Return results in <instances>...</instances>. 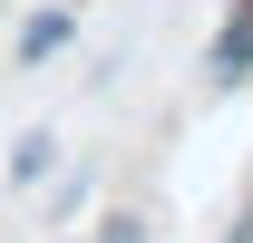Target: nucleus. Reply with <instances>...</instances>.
Segmentation results:
<instances>
[{"label":"nucleus","mask_w":253,"mask_h":243,"mask_svg":"<svg viewBox=\"0 0 253 243\" xmlns=\"http://www.w3.org/2000/svg\"><path fill=\"white\" fill-rule=\"evenodd\" d=\"M68 39H78V20H68V10H30V20H20V39H10V49H20V68H39V59H59Z\"/></svg>","instance_id":"f03ea898"},{"label":"nucleus","mask_w":253,"mask_h":243,"mask_svg":"<svg viewBox=\"0 0 253 243\" xmlns=\"http://www.w3.org/2000/svg\"><path fill=\"white\" fill-rule=\"evenodd\" d=\"M224 243H253V204H244V224H234V234H224Z\"/></svg>","instance_id":"39448f33"},{"label":"nucleus","mask_w":253,"mask_h":243,"mask_svg":"<svg viewBox=\"0 0 253 243\" xmlns=\"http://www.w3.org/2000/svg\"><path fill=\"white\" fill-rule=\"evenodd\" d=\"M205 78H214V88H244V78H253V0H234V10H224L214 49H205Z\"/></svg>","instance_id":"f257e3e1"},{"label":"nucleus","mask_w":253,"mask_h":243,"mask_svg":"<svg viewBox=\"0 0 253 243\" xmlns=\"http://www.w3.org/2000/svg\"><path fill=\"white\" fill-rule=\"evenodd\" d=\"M88 243H146V214H97Z\"/></svg>","instance_id":"20e7f679"},{"label":"nucleus","mask_w":253,"mask_h":243,"mask_svg":"<svg viewBox=\"0 0 253 243\" xmlns=\"http://www.w3.org/2000/svg\"><path fill=\"white\" fill-rule=\"evenodd\" d=\"M49 165H59V146H49V136H39V126H30V136L10 146V185H39V175H49Z\"/></svg>","instance_id":"7ed1b4c3"}]
</instances>
